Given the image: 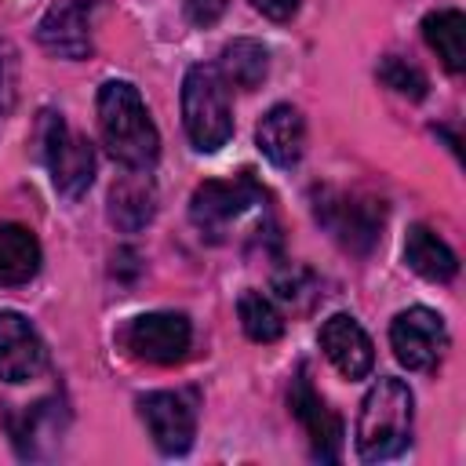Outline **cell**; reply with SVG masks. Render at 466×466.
I'll list each match as a JSON object with an SVG mask.
<instances>
[{
    "mask_svg": "<svg viewBox=\"0 0 466 466\" xmlns=\"http://www.w3.org/2000/svg\"><path fill=\"white\" fill-rule=\"evenodd\" d=\"M182 127L200 153H215L233 135L229 84L215 66H189L182 76Z\"/></svg>",
    "mask_w": 466,
    "mask_h": 466,
    "instance_id": "cell-3",
    "label": "cell"
},
{
    "mask_svg": "<svg viewBox=\"0 0 466 466\" xmlns=\"http://www.w3.org/2000/svg\"><path fill=\"white\" fill-rule=\"evenodd\" d=\"M95 113H98V135H102L106 149L113 153V160H120L131 171H149L157 164L160 135H157V124H153L142 95L135 91V84L106 80L98 87Z\"/></svg>",
    "mask_w": 466,
    "mask_h": 466,
    "instance_id": "cell-1",
    "label": "cell"
},
{
    "mask_svg": "<svg viewBox=\"0 0 466 466\" xmlns=\"http://www.w3.org/2000/svg\"><path fill=\"white\" fill-rule=\"evenodd\" d=\"M237 317H240L244 335L255 342H277L284 335V317H280L277 302L262 291H244L237 302Z\"/></svg>",
    "mask_w": 466,
    "mask_h": 466,
    "instance_id": "cell-21",
    "label": "cell"
},
{
    "mask_svg": "<svg viewBox=\"0 0 466 466\" xmlns=\"http://www.w3.org/2000/svg\"><path fill=\"white\" fill-rule=\"evenodd\" d=\"M262 200V186L251 178V175H237V178H211V182H200L189 197V222L218 240L244 211H251L255 204Z\"/></svg>",
    "mask_w": 466,
    "mask_h": 466,
    "instance_id": "cell-5",
    "label": "cell"
},
{
    "mask_svg": "<svg viewBox=\"0 0 466 466\" xmlns=\"http://www.w3.org/2000/svg\"><path fill=\"white\" fill-rule=\"evenodd\" d=\"M320 350L346 379H364L375 364L371 339L350 313H335L320 324Z\"/></svg>",
    "mask_w": 466,
    "mask_h": 466,
    "instance_id": "cell-13",
    "label": "cell"
},
{
    "mask_svg": "<svg viewBox=\"0 0 466 466\" xmlns=\"http://www.w3.org/2000/svg\"><path fill=\"white\" fill-rule=\"evenodd\" d=\"M255 142L258 149L266 153L269 164L277 167H295L302 160V149H306V120L295 106L288 102H277L255 127Z\"/></svg>",
    "mask_w": 466,
    "mask_h": 466,
    "instance_id": "cell-14",
    "label": "cell"
},
{
    "mask_svg": "<svg viewBox=\"0 0 466 466\" xmlns=\"http://www.w3.org/2000/svg\"><path fill=\"white\" fill-rule=\"evenodd\" d=\"M15 76H18V55L7 40H0V127L15 106Z\"/></svg>",
    "mask_w": 466,
    "mask_h": 466,
    "instance_id": "cell-23",
    "label": "cell"
},
{
    "mask_svg": "<svg viewBox=\"0 0 466 466\" xmlns=\"http://www.w3.org/2000/svg\"><path fill=\"white\" fill-rule=\"evenodd\" d=\"M411 390L400 379H379L364 400H360V415H357V455L364 462H382L393 459L408 448L411 441Z\"/></svg>",
    "mask_w": 466,
    "mask_h": 466,
    "instance_id": "cell-2",
    "label": "cell"
},
{
    "mask_svg": "<svg viewBox=\"0 0 466 466\" xmlns=\"http://www.w3.org/2000/svg\"><path fill=\"white\" fill-rule=\"evenodd\" d=\"M317 218L331 229V237L353 251H368L379 240L382 229V200L371 197H357V193H339V189H324L313 204Z\"/></svg>",
    "mask_w": 466,
    "mask_h": 466,
    "instance_id": "cell-6",
    "label": "cell"
},
{
    "mask_svg": "<svg viewBox=\"0 0 466 466\" xmlns=\"http://www.w3.org/2000/svg\"><path fill=\"white\" fill-rule=\"evenodd\" d=\"M44 364H47V350L36 328L15 309H0V379L29 382L44 371Z\"/></svg>",
    "mask_w": 466,
    "mask_h": 466,
    "instance_id": "cell-10",
    "label": "cell"
},
{
    "mask_svg": "<svg viewBox=\"0 0 466 466\" xmlns=\"http://www.w3.org/2000/svg\"><path fill=\"white\" fill-rule=\"evenodd\" d=\"M91 11H95V0L55 4L40 18V25H36L40 47L58 55V58H84V55H91Z\"/></svg>",
    "mask_w": 466,
    "mask_h": 466,
    "instance_id": "cell-11",
    "label": "cell"
},
{
    "mask_svg": "<svg viewBox=\"0 0 466 466\" xmlns=\"http://www.w3.org/2000/svg\"><path fill=\"white\" fill-rule=\"evenodd\" d=\"M404 258H408V266H411L419 277H426V280H433V284L451 280L455 269H459L455 251H451L433 229H426V226H411V229H408V237H404Z\"/></svg>",
    "mask_w": 466,
    "mask_h": 466,
    "instance_id": "cell-17",
    "label": "cell"
},
{
    "mask_svg": "<svg viewBox=\"0 0 466 466\" xmlns=\"http://www.w3.org/2000/svg\"><path fill=\"white\" fill-rule=\"evenodd\" d=\"M120 342L138 360L178 364L189 353L193 328L182 313H142V317L127 320V328L120 331Z\"/></svg>",
    "mask_w": 466,
    "mask_h": 466,
    "instance_id": "cell-7",
    "label": "cell"
},
{
    "mask_svg": "<svg viewBox=\"0 0 466 466\" xmlns=\"http://www.w3.org/2000/svg\"><path fill=\"white\" fill-rule=\"evenodd\" d=\"M379 80H382L390 91L404 95V98H422V95H426V76H422V69L411 66L408 58H397V55H386V58L379 62Z\"/></svg>",
    "mask_w": 466,
    "mask_h": 466,
    "instance_id": "cell-22",
    "label": "cell"
},
{
    "mask_svg": "<svg viewBox=\"0 0 466 466\" xmlns=\"http://www.w3.org/2000/svg\"><path fill=\"white\" fill-rule=\"evenodd\" d=\"M138 415L153 437V444L164 451V455H182L189 451L193 444V433H197V415L189 408V400L182 393H167V390H157V393H146L138 400Z\"/></svg>",
    "mask_w": 466,
    "mask_h": 466,
    "instance_id": "cell-9",
    "label": "cell"
},
{
    "mask_svg": "<svg viewBox=\"0 0 466 466\" xmlns=\"http://www.w3.org/2000/svg\"><path fill=\"white\" fill-rule=\"evenodd\" d=\"M291 411L306 426L309 444H313V455L324 459V462H335L339 451H342V422L324 404V397L313 390V382L306 379V368H299V375L291 382Z\"/></svg>",
    "mask_w": 466,
    "mask_h": 466,
    "instance_id": "cell-12",
    "label": "cell"
},
{
    "mask_svg": "<svg viewBox=\"0 0 466 466\" xmlns=\"http://www.w3.org/2000/svg\"><path fill=\"white\" fill-rule=\"evenodd\" d=\"M62 404L55 400H40L33 408L22 411V419L11 422V437H15V448L22 455H40V441H55L62 433Z\"/></svg>",
    "mask_w": 466,
    "mask_h": 466,
    "instance_id": "cell-20",
    "label": "cell"
},
{
    "mask_svg": "<svg viewBox=\"0 0 466 466\" xmlns=\"http://www.w3.org/2000/svg\"><path fill=\"white\" fill-rule=\"evenodd\" d=\"M40 153H44V164L51 171V186L66 200H76L91 186V178H95V149L58 113H44Z\"/></svg>",
    "mask_w": 466,
    "mask_h": 466,
    "instance_id": "cell-4",
    "label": "cell"
},
{
    "mask_svg": "<svg viewBox=\"0 0 466 466\" xmlns=\"http://www.w3.org/2000/svg\"><path fill=\"white\" fill-rule=\"evenodd\" d=\"M390 346L393 357L408 368V371H426L433 368L444 350H448V328L441 320V313L426 309V306H411L404 313L393 317L390 324Z\"/></svg>",
    "mask_w": 466,
    "mask_h": 466,
    "instance_id": "cell-8",
    "label": "cell"
},
{
    "mask_svg": "<svg viewBox=\"0 0 466 466\" xmlns=\"http://www.w3.org/2000/svg\"><path fill=\"white\" fill-rule=\"evenodd\" d=\"M153 211H157V193H153V182L146 178V171H131L127 178H120L109 189V218L124 233L142 229L153 218Z\"/></svg>",
    "mask_w": 466,
    "mask_h": 466,
    "instance_id": "cell-16",
    "label": "cell"
},
{
    "mask_svg": "<svg viewBox=\"0 0 466 466\" xmlns=\"http://www.w3.org/2000/svg\"><path fill=\"white\" fill-rule=\"evenodd\" d=\"M215 69L222 73L226 84L240 87V91H255L269 73V51L251 36H237V40H229L222 47Z\"/></svg>",
    "mask_w": 466,
    "mask_h": 466,
    "instance_id": "cell-18",
    "label": "cell"
},
{
    "mask_svg": "<svg viewBox=\"0 0 466 466\" xmlns=\"http://www.w3.org/2000/svg\"><path fill=\"white\" fill-rule=\"evenodd\" d=\"M422 36L451 73L466 69V18H462V11H455V7L430 11L422 18Z\"/></svg>",
    "mask_w": 466,
    "mask_h": 466,
    "instance_id": "cell-19",
    "label": "cell"
},
{
    "mask_svg": "<svg viewBox=\"0 0 466 466\" xmlns=\"http://www.w3.org/2000/svg\"><path fill=\"white\" fill-rule=\"evenodd\" d=\"M251 7L262 11V15L273 18V22H288V18L299 11V0H251Z\"/></svg>",
    "mask_w": 466,
    "mask_h": 466,
    "instance_id": "cell-25",
    "label": "cell"
},
{
    "mask_svg": "<svg viewBox=\"0 0 466 466\" xmlns=\"http://www.w3.org/2000/svg\"><path fill=\"white\" fill-rule=\"evenodd\" d=\"M40 240L18 222H0V284H29L40 273Z\"/></svg>",
    "mask_w": 466,
    "mask_h": 466,
    "instance_id": "cell-15",
    "label": "cell"
},
{
    "mask_svg": "<svg viewBox=\"0 0 466 466\" xmlns=\"http://www.w3.org/2000/svg\"><path fill=\"white\" fill-rule=\"evenodd\" d=\"M226 11V0H186V18L193 25H211Z\"/></svg>",
    "mask_w": 466,
    "mask_h": 466,
    "instance_id": "cell-24",
    "label": "cell"
}]
</instances>
